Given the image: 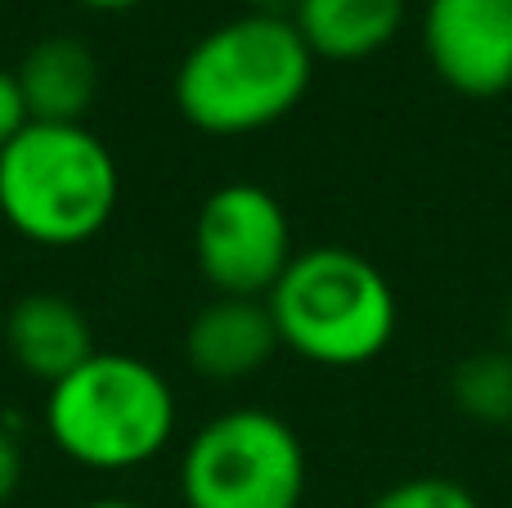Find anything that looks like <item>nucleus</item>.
<instances>
[{
    "label": "nucleus",
    "instance_id": "obj_1",
    "mask_svg": "<svg viewBox=\"0 0 512 508\" xmlns=\"http://www.w3.org/2000/svg\"><path fill=\"white\" fill-rule=\"evenodd\" d=\"M315 54L297 23L239 14L203 32L176 68V108L207 135H252L283 122L306 99Z\"/></svg>",
    "mask_w": 512,
    "mask_h": 508
},
{
    "label": "nucleus",
    "instance_id": "obj_2",
    "mask_svg": "<svg viewBox=\"0 0 512 508\" xmlns=\"http://www.w3.org/2000/svg\"><path fill=\"white\" fill-rule=\"evenodd\" d=\"M122 171L86 122H27L0 149V216L36 248H81L117 212Z\"/></svg>",
    "mask_w": 512,
    "mask_h": 508
},
{
    "label": "nucleus",
    "instance_id": "obj_3",
    "mask_svg": "<svg viewBox=\"0 0 512 508\" xmlns=\"http://www.w3.org/2000/svg\"><path fill=\"white\" fill-rule=\"evenodd\" d=\"M176 419L171 383L126 351H95L45 396V437L90 473H126L158 459L176 437Z\"/></svg>",
    "mask_w": 512,
    "mask_h": 508
},
{
    "label": "nucleus",
    "instance_id": "obj_4",
    "mask_svg": "<svg viewBox=\"0 0 512 508\" xmlns=\"http://www.w3.org/2000/svg\"><path fill=\"white\" fill-rule=\"evenodd\" d=\"M279 342L319 369L373 365L396 338V288L355 248H306L265 297Z\"/></svg>",
    "mask_w": 512,
    "mask_h": 508
},
{
    "label": "nucleus",
    "instance_id": "obj_5",
    "mask_svg": "<svg viewBox=\"0 0 512 508\" xmlns=\"http://www.w3.org/2000/svg\"><path fill=\"white\" fill-rule=\"evenodd\" d=\"M185 508H297L306 495V446L270 410H225L189 437L180 459Z\"/></svg>",
    "mask_w": 512,
    "mask_h": 508
},
{
    "label": "nucleus",
    "instance_id": "obj_6",
    "mask_svg": "<svg viewBox=\"0 0 512 508\" xmlns=\"http://www.w3.org/2000/svg\"><path fill=\"white\" fill-rule=\"evenodd\" d=\"M292 257L288 212L265 185L230 180L203 198L194 216V261L216 297L265 302Z\"/></svg>",
    "mask_w": 512,
    "mask_h": 508
},
{
    "label": "nucleus",
    "instance_id": "obj_7",
    "mask_svg": "<svg viewBox=\"0 0 512 508\" xmlns=\"http://www.w3.org/2000/svg\"><path fill=\"white\" fill-rule=\"evenodd\" d=\"M418 32L445 90L463 99L512 90V0H427Z\"/></svg>",
    "mask_w": 512,
    "mask_h": 508
},
{
    "label": "nucleus",
    "instance_id": "obj_8",
    "mask_svg": "<svg viewBox=\"0 0 512 508\" xmlns=\"http://www.w3.org/2000/svg\"><path fill=\"white\" fill-rule=\"evenodd\" d=\"M279 347L283 342L270 306L256 297H216L194 315L185 333L189 365L212 383H239V378L261 374Z\"/></svg>",
    "mask_w": 512,
    "mask_h": 508
},
{
    "label": "nucleus",
    "instance_id": "obj_9",
    "mask_svg": "<svg viewBox=\"0 0 512 508\" xmlns=\"http://www.w3.org/2000/svg\"><path fill=\"white\" fill-rule=\"evenodd\" d=\"M5 342L14 365L23 374L41 378L45 387H54L59 378H68L72 369L95 356V333H90L86 311L54 293L18 297L5 320Z\"/></svg>",
    "mask_w": 512,
    "mask_h": 508
},
{
    "label": "nucleus",
    "instance_id": "obj_10",
    "mask_svg": "<svg viewBox=\"0 0 512 508\" xmlns=\"http://www.w3.org/2000/svg\"><path fill=\"white\" fill-rule=\"evenodd\" d=\"M32 122H81L99 95V59L77 36H41L14 68Z\"/></svg>",
    "mask_w": 512,
    "mask_h": 508
},
{
    "label": "nucleus",
    "instance_id": "obj_11",
    "mask_svg": "<svg viewBox=\"0 0 512 508\" xmlns=\"http://www.w3.org/2000/svg\"><path fill=\"white\" fill-rule=\"evenodd\" d=\"M409 0H297L292 23L315 59L360 63L400 36Z\"/></svg>",
    "mask_w": 512,
    "mask_h": 508
},
{
    "label": "nucleus",
    "instance_id": "obj_12",
    "mask_svg": "<svg viewBox=\"0 0 512 508\" xmlns=\"http://www.w3.org/2000/svg\"><path fill=\"white\" fill-rule=\"evenodd\" d=\"M454 410L481 428H512V351L486 347L472 351L450 374Z\"/></svg>",
    "mask_w": 512,
    "mask_h": 508
},
{
    "label": "nucleus",
    "instance_id": "obj_13",
    "mask_svg": "<svg viewBox=\"0 0 512 508\" xmlns=\"http://www.w3.org/2000/svg\"><path fill=\"white\" fill-rule=\"evenodd\" d=\"M369 508H481V500L454 477H405V482L387 486L382 495H373Z\"/></svg>",
    "mask_w": 512,
    "mask_h": 508
},
{
    "label": "nucleus",
    "instance_id": "obj_14",
    "mask_svg": "<svg viewBox=\"0 0 512 508\" xmlns=\"http://www.w3.org/2000/svg\"><path fill=\"white\" fill-rule=\"evenodd\" d=\"M27 122H32V117H27V104H23V90H18L14 68H0V149H5Z\"/></svg>",
    "mask_w": 512,
    "mask_h": 508
},
{
    "label": "nucleus",
    "instance_id": "obj_15",
    "mask_svg": "<svg viewBox=\"0 0 512 508\" xmlns=\"http://www.w3.org/2000/svg\"><path fill=\"white\" fill-rule=\"evenodd\" d=\"M18 486H23V450H18L14 432L0 428V508H9Z\"/></svg>",
    "mask_w": 512,
    "mask_h": 508
},
{
    "label": "nucleus",
    "instance_id": "obj_16",
    "mask_svg": "<svg viewBox=\"0 0 512 508\" xmlns=\"http://www.w3.org/2000/svg\"><path fill=\"white\" fill-rule=\"evenodd\" d=\"M86 9H99V14H122V9H135V5H149V0H77Z\"/></svg>",
    "mask_w": 512,
    "mask_h": 508
},
{
    "label": "nucleus",
    "instance_id": "obj_17",
    "mask_svg": "<svg viewBox=\"0 0 512 508\" xmlns=\"http://www.w3.org/2000/svg\"><path fill=\"white\" fill-rule=\"evenodd\" d=\"M297 0H256V14H279V18H292Z\"/></svg>",
    "mask_w": 512,
    "mask_h": 508
},
{
    "label": "nucleus",
    "instance_id": "obj_18",
    "mask_svg": "<svg viewBox=\"0 0 512 508\" xmlns=\"http://www.w3.org/2000/svg\"><path fill=\"white\" fill-rule=\"evenodd\" d=\"M81 508H140V504L122 500V495H104V500H90V504H81Z\"/></svg>",
    "mask_w": 512,
    "mask_h": 508
},
{
    "label": "nucleus",
    "instance_id": "obj_19",
    "mask_svg": "<svg viewBox=\"0 0 512 508\" xmlns=\"http://www.w3.org/2000/svg\"><path fill=\"white\" fill-rule=\"evenodd\" d=\"M504 347L512 351V302H508V311H504Z\"/></svg>",
    "mask_w": 512,
    "mask_h": 508
}]
</instances>
